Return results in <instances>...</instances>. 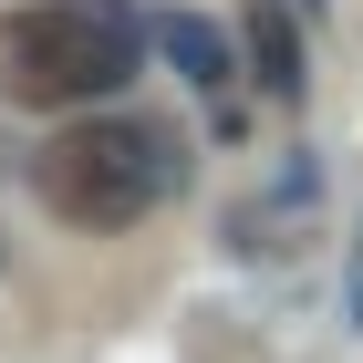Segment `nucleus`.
<instances>
[{
  "label": "nucleus",
  "mask_w": 363,
  "mask_h": 363,
  "mask_svg": "<svg viewBox=\"0 0 363 363\" xmlns=\"http://www.w3.org/2000/svg\"><path fill=\"white\" fill-rule=\"evenodd\" d=\"M145 73V11L125 0H21L0 11V94L31 114H94Z\"/></svg>",
  "instance_id": "nucleus-1"
},
{
  "label": "nucleus",
  "mask_w": 363,
  "mask_h": 363,
  "mask_svg": "<svg viewBox=\"0 0 363 363\" xmlns=\"http://www.w3.org/2000/svg\"><path fill=\"white\" fill-rule=\"evenodd\" d=\"M145 42H156L167 73L197 84V94H228V84H239V42H228L208 11H145Z\"/></svg>",
  "instance_id": "nucleus-5"
},
{
  "label": "nucleus",
  "mask_w": 363,
  "mask_h": 363,
  "mask_svg": "<svg viewBox=\"0 0 363 363\" xmlns=\"http://www.w3.org/2000/svg\"><path fill=\"white\" fill-rule=\"evenodd\" d=\"M239 73H250L259 94H280V104H301V11L291 0H250L239 11Z\"/></svg>",
  "instance_id": "nucleus-4"
},
{
  "label": "nucleus",
  "mask_w": 363,
  "mask_h": 363,
  "mask_svg": "<svg viewBox=\"0 0 363 363\" xmlns=\"http://www.w3.org/2000/svg\"><path fill=\"white\" fill-rule=\"evenodd\" d=\"M322 208H333V156L322 145H291V156H270V177L250 197H228L218 250L228 259H280V250H301L311 228H322Z\"/></svg>",
  "instance_id": "nucleus-3"
},
{
  "label": "nucleus",
  "mask_w": 363,
  "mask_h": 363,
  "mask_svg": "<svg viewBox=\"0 0 363 363\" xmlns=\"http://www.w3.org/2000/svg\"><path fill=\"white\" fill-rule=\"evenodd\" d=\"M31 187L62 228H135L187 187V135L167 114H73L31 156Z\"/></svg>",
  "instance_id": "nucleus-2"
}]
</instances>
